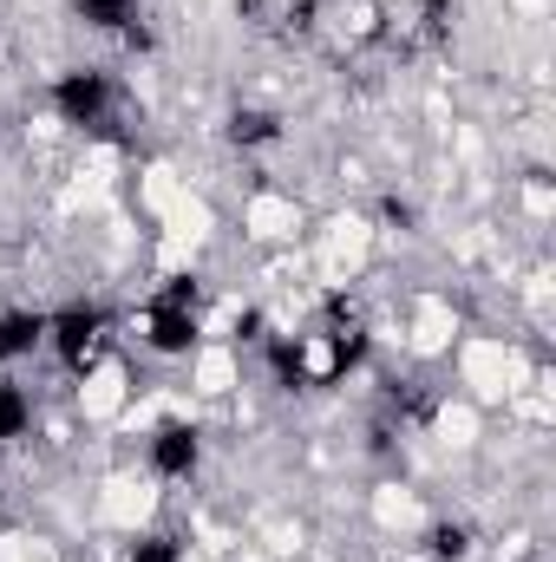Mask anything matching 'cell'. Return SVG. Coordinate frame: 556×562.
<instances>
[{"mask_svg": "<svg viewBox=\"0 0 556 562\" xmlns=\"http://www.w3.org/2000/svg\"><path fill=\"white\" fill-rule=\"evenodd\" d=\"M53 340H59L66 367H92L99 347H105V314H99V307H73V314L53 321Z\"/></svg>", "mask_w": 556, "mask_h": 562, "instance_id": "cell-1", "label": "cell"}, {"mask_svg": "<svg viewBox=\"0 0 556 562\" xmlns=\"http://www.w3.org/2000/svg\"><path fill=\"white\" fill-rule=\"evenodd\" d=\"M40 340H46V321H40V314H7V321H0V360L33 353Z\"/></svg>", "mask_w": 556, "mask_h": 562, "instance_id": "cell-2", "label": "cell"}, {"mask_svg": "<svg viewBox=\"0 0 556 562\" xmlns=\"http://www.w3.org/2000/svg\"><path fill=\"white\" fill-rule=\"evenodd\" d=\"M151 458H157L164 471H190V464H197V431H184V425H170V431H157V445H151Z\"/></svg>", "mask_w": 556, "mask_h": 562, "instance_id": "cell-3", "label": "cell"}, {"mask_svg": "<svg viewBox=\"0 0 556 562\" xmlns=\"http://www.w3.org/2000/svg\"><path fill=\"white\" fill-rule=\"evenodd\" d=\"M33 419V406H26V393H13V386H0V438H20Z\"/></svg>", "mask_w": 556, "mask_h": 562, "instance_id": "cell-4", "label": "cell"}]
</instances>
